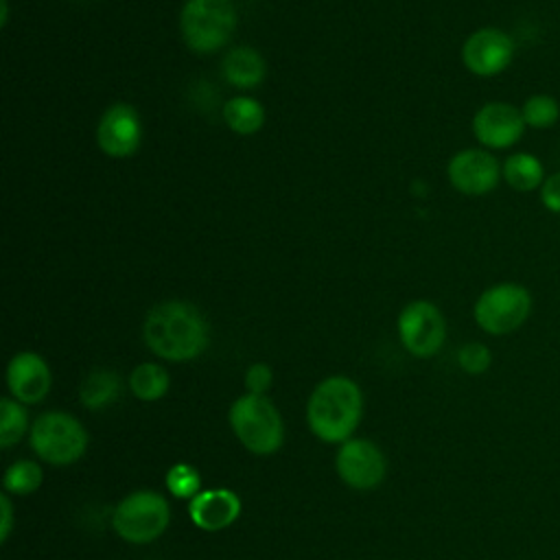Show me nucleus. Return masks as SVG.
<instances>
[{"mask_svg": "<svg viewBox=\"0 0 560 560\" xmlns=\"http://www.w3.org/2000/svg\"><path fill=\"white\" fill-rule=\"evenodd\" d=\"M521 116L525 120V127L542 131V129H549V127H553L558 122V118H560V103L551 94L536 92V94H529L523 101Z\"/></svg>", "mask_w": 560, "mask_h": 560, "instance_id": "21", "label": "nucleus"}, {"mask_svg": "<svg viewBox=\"0 0 560 560\" xmlns=\"http://www.w3.org/2000/svg\"><path fill=\"white\" fill-rule=\"evenodd\" d=\"M516 52L512 35L497 26H481L472 31L462 46V61L468 72L490 79L510 68Z\"/></svg>", "mask_w": 560, "mask_h": 560, "instance_id": "9", "label": "nucleus"}, {"mask_svg": "<svg viewBox=\"0 0 560 560\" xmlns=\"http://www.w3.org/2000/svg\"><path fill=\"white\" fill-rule=\"evenodd\" d=\"M521 107L503 101L481 105L472 116V136L488 151L512 149L525 133Z\"/></svg>", "mask_w": 560, "mask_h": 560, "instance_id": "10", "label": "nucleus"}, {"mask_svg": "<svg viewBox=\"0 0 560 560\" xmlns=\"http://www.w3.org/2000/svg\"><path fill=\"white\" fill-rule=\"evenodd\" d=\"M230 427L254 455H271L282 446V418L273 402L260 394H245L230 407Z\"/></svg>", "mask_w": 560, "mask_h": 560, "instance_id": "3", "label": "nucleus"}, {"mask_svg": "<svg viewBox=\"0 0 560 560\" xmlns=\"http://www.w3.org/2000/svg\"><path fill=\"white\" fill-rule=\"evenodd\" d=\"M31 448L39 459L66 466L77 462L88 448V431L83 424L66 411H46L35 418L31 431Z\"/></svg>", "mask_w": 560, "mask_h": 560, "instance_id": "6", "label": "nucleus"}, {"mask_svg": "<svg viewBox=\"0 0 560 560\" xmlns=\"http://www.w3.org/2000/svg\"><path fill=\"white\" fill-rule=\"evenodd\" d=\"M223 118L232 131L241 136H252L265 122V107L256 98L234 96L225 103Z\"/></svg>", "mask_w": 560, "mask_h": 560, "instance_id": "19", "label": "nucleus"}, {"mask_svg": "<svg viewBox=\"0 0 560 560\" xmlns=\"http://www.w3.org/2000/svg\"><path fill=\"white\" fill-rule=\"evenodd\" d=\"M42 479H44V472L39 464H35L33 459H20L7 468L2 486L7 494L26 497L42 486Z\"/></svg>", "mask_w": 560, "mask_h": 560, "instance_id": "22", "label": "nucleus"}, {"mask_svg": "<svg viewBox=\"0 0 560 560\" xmlns=\"http://www.w3.org/2000/svg\"><path fill=\"white\" fill-rule=\"evenodd\" d=\"M168 385H171L168 372L162 365L151 363V361L136 365L129 376V387H131L133 396L144 402L160 400L168 392Z\"/></svg>", "mask_w": 560, "mask_h": 560, "instance_id": "20", "label": "nucleus"}, {"mask_svg": "<svg viewBox=\"0 0 560 560\" xmlns=\"http://www.w3.org/2000/svg\"><path fill=\"white\" fill-rule=\"evenodd\" d=\"M448 182L462 195H486L499 186L501 164L488 149H462L446 166Z\"/></svg>", "mask_w": 560, "mask_h": 560, "instance_id": "12", "label": "nucleus"}, {"mask_svg": "<svg viewBox=\"0 0 560 560\" xmlns=\"http://www.w3.org/2000/svg\"><path fill=\"white\" fill-rule=\"evenodd\" d=\"M142 140V125L138 112L127 103L107 107L96 127V142L109 158H129L138 151Z\"/></svg>", "mask_w": 560, "mask_h": 560, "instance_id": "13", "label": "nucleus"}, {"mask_svg": "<svg viewBox=\"0 0 560 560\" xmlns=\"http://www.w3.org/2000/svg\"><path fill=\"white\" fill-rule=\"evenodd\" d=\"M545 177V164L529 151L510 153L501 164V179L516 192L538 190Z\"/></svg>", "mask_w": 560, "mask_h": 560, "instance_id": "16", "label": "nucleus"}, {"mask_svg": "<svg viewBox=\"0 0 560 560\" xmlns=\"http://www.w3.org/2000/svg\"><path fill=\"white\" fill-rule=\"evenodd\" d=\"M179 26L190 50L214 52L230 42L236 28V11L230 0H188Z\"/></svg>", "mask_w": 560, "mask_h": 560, "instance_id": "5", "label": "nucleus"}, {"mask_svg": "<svg viewBox=\"0 0 560 560\" xmlns=\"http://www.w3.org/2000/svg\"><path fill=\"white\" fill-rule=\"evenodd\" d=\"M144 341L153 354L166 361H190L208 346V324L203 315L184 300L155 304L142 326Z\"/></svg>", "mask_w": 560, "mask_h": 560, "instance_id": "1", "label": "nucleus"}, {"mask_svg": "<svg viewBox=\"0 0 560 560\" xmlns=\"http://www.w3.org/2000/svg\"><path fill=\"white\" fill-rule=\"evenodd\" d=\"M7 385L18 402H42L52 385L48 363L35 352H18L7 365Z\"/></svg>", "mask_w": 560, "mask_h": 560, "instance_id": "14", "label": "nucleus"}, {"mask_svg": "<svg viewBox=\"0 0 560 560\" xmlns=\"http://www.w3.org/2000/svg\"><path fill=\"white\" fill-rule=\"evenodd\" d=\"M363 413V396L359 385L348 376H328L311 394L306 405L308 429L322 442L350 440Z\"/></svg>", "mask_w": 560, "mask_h": 560, "instance_id": "2", "label": "nucleus"}, {"mask_svg": "<svg viewBox=\"0 0 560 560\" xmlns=\"http://www.w3.org/2000/svg\"><path fill=\"white\" fill-rule=\"evenodd\" d=\"M271 381H273V374L267 363H254L245 372V387L249 389V394L265 396V392L271 387Z\"/></svg>", "mask_w": 560, "mask_h": 560, "instance_id": "26", "label": "nucleus"}, {"mask_svg": "<svg viewBox=\"0 0 560 560\" xmlns=\"http://www.w3.org/2000/svg\"><path fill=\"white\" fill-rule=\"evenodd\" d=\"M0 512H2V523H0V540L4 542L11 534V523H13V508H11V499L7 492L0 494Z\"/></svg>", "mask_w": 560, "mask_h": 560, "instance_id": "28", "label": "nucleus"}, {"mask_svg": "<svg viewBox=\"0 0 560 560\" xmlns=\"http://www.w3.org/2000/svg\"><path fill=\"white\" fill-rule=\"evenodd\" d=\"M166 488L177 499H195L201 492V477L190 464H175L166 472Z\"/></svg>", "mask_w": 560, "mask_h": 560, "instance_id": "24", "label": "nucleus"}, {"mask_svg": "<svg viewBox=\"0 0 560 560\" xmlns=\"http://www.w3.org/2000/svg\"><path fill=\"white\" fill-rule=\"evenodd\" d=\"M341 481L354 490H372L385 479V455L383 451L361 438H350L341 444L335 459Z\"/></svg>", "mask_w": 560, "mask_h": 560, "instance_id": "11", "label": "nucleus"}, {"mask_svg": "<svg viewBox=\"0 0 560 560\" xmlns=\"http://www.w3.org/2000/svg\"><path fill=\"white\" fill-rule=\"evenodd\" d=\"M221 72L234 88H256L265 79V61L262 57L249 46L232 48L223 63Z\"/></svg>", "mask_w": 560, "mask_h": 560, "instance_id": "17", "label": "nucleus"}, {"mask_svg": "<svg viewBox=\"0 0 560 560\" xmlns=\"http://www.w3.org/2000/svg\"><path fill=\"white\" fill-rule=\"evenodd\" d=\"M538 197L547 212L560 214V171L545 177L542 186L538 188Z\"/></svg>", "mask_w": 560, "mask_h": 560, "instance_id": "27", "label": "nucleus"}, {"mask_svg": "<svg viewBox=\"0 0 560 560\" xmlns=\"http://www.w3.org/2000/svg\"><path fill=\"white\" fill-rule=\"evenodd\" d=\"M120 394V381H118V374L112 372V370H92L81 387H79V396H81V402L88 407V409H103V407H109Z\"/></svg>", "mask_w": 560, "mask_h": 560, "instance_id": "18", "label": "nucleus"}, {"mask_svg": "<svg viewBox=\"0 0 560 560\" xmlns=\"http://www.w3.org/2000/svg\"><path fill=\"white\" fill-rule=\"evenodd\" d=\"M192 523L203 532H219L230 527L241 514V499L228 488L201 490L188 503Z\"/></svg>", "mask_w": 560, "mask_h": 560, "instance_id": "15", "label": "nucleus"}, {"mask_svg": "<svg viewBox=\"0 0 560 560\" xmlns=\"http://www.w3.org/2000/svg\"><path fill=\"white\" fill-rule=\"evenodd\" d=\"M398 337L413 357H433L446 339V322L442 311L429 300L409 302L398 315Z\"/></svg>", "mask_w": 560, "mask_h": 560, "instance_id": "8", "label": "nucleus"}, {"mask_svg": "<svg viewBox=\"0 0 560 560\" xmlns=\"http://www.w3.org/2000/svg\"><path fill=\"white\" fill-rule=\"evenodd\" d=\"M457 363L466 374H483L492 363V354L486 343L468 341L457 350Z\"/></svg>", "mask_w": 560, "mask_h": 560, "instance_id": "25", "label": "nucleus"}, {"mask_svg": "<svg viewBox=\"0 0 560 560\" xmlns=\"http://www.w3.org/2000/svg\"><path fill=\"white\" fill-rule=\"evenodd\" d=\"M28 429V416L15 398L0 400V446L9 448L18 444Z\"/></svg>", "mask_w": 560, "mask_h": 560, "instance_id": "23", "label": "nucleus"}, {"mask_svg": "<svg viewBox=\"0 0 560 560\" xmlns=\"http://www.w3.org/2000/svg\"><path fill=\"white\" fill-rule=\"evenodd\" d=\"M171 521L166 499L153 490H136L127 494L112 514L114 532L133 545L155 540Z\"/></svg>", "mask_w": 560, "mask_h": 560, "instance_id": "7", "label": "nucleus"}, {"mask_svg": "<svg viewBox=\"0 0 560 560\" xmlns=\"http://www.w3.org/2000/svg\"><path fill=\"white\" fill-rule=\"evenodd\" d=\"M532 293L518 282H497L479 293L472 306L477 326L488 335H510L532 315Z\"/></svg>", "mask_w": 560, "mask_h": 560, "instance_id": "4", "label": "nucleus"}]
</instances>
